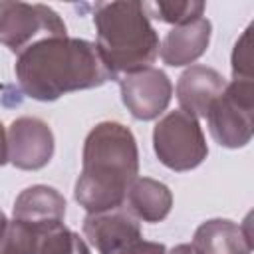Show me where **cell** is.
Segmentation results:
<instances>
[{
	"instance_id": "6da1fadb",
	"label": "cell",
	"mask_w": 254,
	"mask_h": 254,
	"mask_svg": "<svg viewBox=\"0 0 254 254\" xmlns=\"http://www.w3.org/2000/svg\"><path fill=\"white\" fill-rule=\"evenodd\" d=\"M14 71L20 89L36 101H56L115 79L93 42L69 36L34 42L18 54Z\"/></svg>"
},
{
	"instance_id": "7a4b0ae2",
	"label": "cell",
	"mask_w": 254,
	"mask_h": 254,
	"mask_svg": "<svg viewBox=\"0 0 254 254\" xmlns=\"http://www.w3.org/2000/svg\"><path fill=\"white\" fill-rule=\"evenodd\" d=\"M73 196L89 214L121 208L139 175L137 139L117 121L97 123L85 137Z\"/></svg>"
},
{
	"instance_id": "3957f363",
	"label": "cell",
	"mask_w": 254,
	"mask_h": 254,
	"mask_svg": "<svg viewBox=\"0 0 254 254\" xmlns=\"http://www.w3.org/2000/svg\"><path fill=\"white\" fill-rule=\"evenodd\" d=\"M93 24L97 52L115 77L149 67L157 60L159 34L141 2H99L93 8Z\"/></svg>"
},
{
	"instance_id": "277c9868",
	"label": "cell",
	"mask_w": 254,
	"mask_h": 254,
	"mask_svg": "<svg viewBox=\"0 0 254 254\" xmlns=\"http://www.w3.org/2000/svg\"><path fill=\"white\" fill-rule=\"evenodd\" d=\"M212 139L226 149L246 147L254 133V81L232 79L206 111Z\"/></svg>"
},
{
	"instance_id": "5b68a950",
	"label": "cell",
	"mask_w": 254,
	"mask_h": 254,
	"mask_svg": "<svg viewBox=\"0 0 254 254\" xmlns=\"http://www.w3.org/2000/svg\"><path fill=\"white\" fill-rule=\"evenodd\" d=\"M153 149L157 159L177 173L196 169L208 155L198 119L183 109L169 111L157 121L153 129Z\"/></svg>"
},
{
	"instance_id": "8992f818",
	"label": "cell",
	"mask_w": 254,
	"mask_h": 254,
	"mask_svg": "<svg viewBox=\"0 0 254 254\" xmlns=\"http://www.w3.org/2000/svg\"><path fill=\"white\" fill-rule=\"evenodd\" d=\"M67 36L62 16L46 4L0 0V44L10 52H24L42 38Z\"/></svg>"
},
{
	"instance_id": "52a82bcc",
	"label": "cell",
	"mask_w": 254,
	"mask_h": 254,
	"mask_svg": "<svg viewBox=\"0 0 254 254\" xmlns=\"http://www.w3.org/2000/svg\"><path fill=\"white\" fill-rule=\"evenodd\" d=\"M121 99L127 111L139 121L157 119L171 103L173 83L159 67H143L119 79Z\"/></svg>"
},
{
	"instance_id": "ba28073f",
	"label": "cell",
	"mask_w": 254,
	"mask_h": 254,
	"mask_svg": "<svg viewBox=\"0 0 254 254\" xmlns=\"http://www.w3.org/2000/svg\"><path fill=\"white\" fill-rule=\"evenodd\" d=\"M54 133L38 117H18L8 127V161L22 171H40L54 157Z\"/></svg>"
},
{
	"instance_id": "9c48e42d",
	"label": "cell",
	"mask_w": 254,
	"mask_h": 254,
	"mask_svg": "<svg viewBox=\"0 0 254 254\" xmlns=\"http://www.w3.org/2000/svg\"><path fill=\"white\" fill-rule=\"evenodd\" d=\"M83 234L99 254H113L125 244L141 238V226L137 218L121 206L87 214L83 220Z\"/></svg>"
},
{
	"instance_id": "30bf717a",
	"label": "cell",
	"mask_w": 254,
	"mask_h": 254,
	"mask_svg": "<svg viewBox=\"0 0 254 254\" xmlns=\"http://www.w3.org/2000/svg\"><path fill=\"white\" fill-rule=\"evenodd\" d=\"M14 220L32 226L38 232L64 224L65 198L60 190L48 185H32L14 200Z\"/></svg>"
},
{
	"instance_id": "8fae6325",
	"label": "cell",
	"mask_w": 254,
	"mask_h": 254,
	"mask_svg": "<svg viewBox=\"0 0 254 254\" xmlns=\"http://www.w3.org/2000/svg\"><path fill=\"white\" fill-rule=\"evenodd\" d=\"M226 79L214 67L194 64L189 65L177 81V99L181 109L192 117H206L210 103L224 91Z\"/></svg>"
},
{
	"instance_id": "7c38bea8",
	"label": "cell",
	"mask_w": 254,
	"mask_h": 254,
	"mask_svg": "<svg viewBox=\"0 0 254 254\" xmlns=\"http://www.w3.org/2000/svg\"><path fill=\"white\" fill-rule=\"evenodd\" d=\"M210 34H212V24L204 16L175 26L173 30L167 32L159 48V56L163 64L171 67L190 65L206 52L210 44Z\"/></svg>"
},
{
	"instance_id": "4fadbf2b",
	"label": "cell",
	"mask_w": 254,
	"mask_h": 254,
	"mask_svg": "<svg viewBox=\"0 0 254 254\" xmlns=\"http://www.w3.org/2000/svg\"><path fill=\"white\" fill-rule=\"evenodd\" d=\"M198 254H250L252 236L248 224H236L228 218H210L204 220L192 242Z\"/></svg>"
},
{
	"instance_id": "5bb4252c",
	"label": "cell",
	"mask_w": 254,
	"mask_h": 254,
	"mask_svg": "<svg viewBox=\"0 0 254 254\" xmlns=\"http://www.w3.org/2000/svg\"><path fill=\"white\" fill-rule=\"evenodd\" d=\"M137 220L143 222H161L169 216L173 208L171 189L151 177H137L125 196L123 204Z\"/></svg>"
},
{
	"instance_id": "9a60e30c",
	"label": "cell",
	"mask_w": 254,
	"mask_h": 254,
	"mask_svg": "<svg viewBox=\"0 0 254 254\" xmlns=\"http://www.w3.org/2000/svg\"><path fill=\"white\" fill-rule=\"evenodd\" d=\"M40 232L20 220H0V254H36Z\"/></svg>"
},
{
	"instance_id": "2e32d148",
	"label": "cell",
	"mask_w": 254,
	"mask_h": 254,
	"mask_svg": "<svg viewBox=\"0 0 254 254\" xmlns=\"http://www.w3.org/2000/svg\"><path fill=\"white\" fill-rule=\"evenodd\" d=\"M36 254H89V248L77 232L60 224L40 232Z\"/></svg>"
},
{
	"instance_id": "e0dca14e",
	"label": "cell",
	"mask_w": 254,
	"mask_h": 254,
	"mask_svg": "<svg viewBox=\"0 0 254 254\" xmlns=\"http://www.w3.org/2000/svg\"><path fill=\"white\" fill-rule=\"evenodd\" d=\"M147 16H155L161 22L181 26L187 22H192L202 16L204 2L198 0H185V2H151L143 4Z\"/></svg>"
},
{
	"instance_id": "ac0fdd59",
	"label": "cell",
	"mask_w": 254,
	"mask_h": 254,
	"mask_svg": "<svg viewBox=\"0 0 254 254\" xmlns=\"http://www.w3.org/2000/svg\"><path fill=\"white\" fill-rule=\"evenodd\" d=\"M232 79L254 81V60H252V26H248L232 50Z\"/></svg>"
},
{
	"instance_id": "d6986e66",
	"label": "cell",
	"mask_w": 254,
	"mask_h": 254,
	"mask_svg": "<svg viewBox=\"0 0 254 254\" xmlns=\"http://www.w3.org/2000/svg\"><path fill=\"white\" fill-rule=\"evenodd\" d=\"M113 254H167V248L161 242H151V240H145L141 236V238L125 244L123 248H119Z\"/></svg>"
},
{
	"instance_id": "ffe728a7",
	"label": "cell",
	"mask_w": 254,
	"mask_h": 254,
	"mask_svg": "<svg viewBox=\"0 0 254 254\" xmlns=\"http://www.w3.org/2000/svg\"><path fill=\"white\" fill-rule=\"evenodd\" d=\"M6 163H8V133L0 123V167H4Z\"/></svg>"
},
{
	"instance_id": "44dd1931",
	"label": "cell",
	"mask_w": 254,
	"mask_h": 254,
	"mask_svg": "<svg viewBox=\"0 0 254 254\" xmlns=\"http://www.w3.org/2000/svg\"><path fill=\"white\" fill-rule=\"evenodd\" d=\"M167 254H198V252L194 250L192 244H177V246L171 248Z\"/></svg>"
},
{
	"instance_id": "7402d4cb",
	"label": "cell",
	"mask_w": 254,
	"mask_h": 254,
	"mask_svg": "<svg viewBox=\"0 0 254 254\" xmlns=\"http://www.w3.org/2000/svg\"><path fill=\"white\" fill-rule=\"evenodd\" d=\"M2 218H6V216H4V212H2V210H0V220H2Z\"/></svg>"
}]
</instances>
